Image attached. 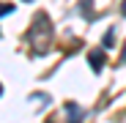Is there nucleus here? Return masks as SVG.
Wrapping results in <instances>:
<instances>
[{
    "label": "nucleus",
    "instance_id": "1",
    "mask_svg": "<svg viewBox=\"0 0 126 123\" xmlns=\"http://www.w3.org/2000/svg\"><path fill=\"white\" fill-rule=\"evenodd\" d=\"M66 112H69V123H79V120H82V109H79V107L66 104Z\"/></svg>",
    "mask_w": 126,
    "mask_h": 123
},
{
    "label": "nucleus",
    "instance_id": "2",
    "mask_svg": "<svg viewBox=\"0 0 126 123\" xmlns=\"http://www.w3.org/2000/svg\"><path fill=\"white\" fill-rule=\"evenodd\" d=\"M91 66H93L96 71L104 66V55H101V52H99V55H96V52H91Z\"/></svg>",
    "mask_w": 126,
    "mask_h": 123
},
{
    "label": "nucleus",
    "instance_id": "3",
    "mask_svg": "<svg viewBox=\"0 0 126 123\" xmlns=\"http://www.w3.org/2000/svg\"><path fill=\"white\" fill-rule=\"evenodd\" d=\"M121 8H123V14H126V0H123V6H121Z\"/></svg>",
    "mask_w": 126,
    "mask_h": 123
},
{
    "label": "nucleus",
    "instance_id": "4",
    "mask_svg": "<svg viewBox=\"0 0 126 123\" xmlns=\"http://www.w3.org/2000/svg\"><path fill=\"white\" fill-rule=\"evenodd\" d=\"M123 63H126V49H123Z\"/></svg>",
    "mask_w": 126,
    "mask_h": 123
}]
</instances>
